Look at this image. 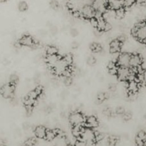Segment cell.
<instances>
[{
	"label": "cell",
	"instance_id": "obj_1",
	"mask_svg": "<svg viewBox=\"0 0 146 146\" xmlns=\"http://www.w3.org/2000/svg\"><path fill=\"white\" fill-rule=\"evenodd\" d=\"M81 141H84L87 146L96 145V135L95 132L92 131L90 128H85L81 136Z\"/></svg>",
	"mask_w": 146,
	"mask_h": 146
},
{
	"label": "cell",
	"instance_id": "obj_2",
	"mask_svg": "<svg viewBox=\"0 0 146 146\" xmlns=\"http://www.w3.org/2000/svg\"><path fill=\"white\" fill-rule=\"evenodd\" d=\"M86 120L83 114L80 112L75 111L69 115V121L73 125H83L84 123H86Z\"/></svg>",
	"mask_w": 146,
	"mask_h": 146
},
{
	"label": "cell",
	"instance_id": "obj_3",
	"mask_svg": "<svg viewBox=\"0 0 146 146\" xmlns=\"http://www.w3.org/2000/svg\"><path fill=\"white\" fill-rule=\"evenodd\" d=\"M131 54L128 53L124 52L119 54L116 62L118 66L123 67H130V61H131Z\"/></svg>",
	"mask_w": 146,
	"mask_h": 146
},
{
	"label": "cell",
	"instance_id": "obj_4",
	"mask_svg": "<svg viewBox=\"0 0 146 146\" xmlns=\"http://www.w3.org/2000/svg\"><path fill=\"white\" fill-rule=\"evenodd\" d=\"M131 74V68L129 67H123L119 66L118 70V79L121 81H127L129 79V77Z\"/></svg>",
	"mask_w": 146,
	"mask_h": 146
},
{
	"label": "cell",
	"instance_id": "obj_5",
	"mask_svg": "<svg viewBox=\"0 0 146 146\" xmlns=\"http://www.w3.org/2000/svg\"><path fill=\"white\" fill-rule=\"evenodd\" d=\"M81 16L86 19H91L95 17L96 15V10L93 7L92 5H89V4H86L84 6L81 10Z\"/></svg>",
	"mask_w": 146,
	"mask_h": 146
},
{
	"label": "cell",
	"instance_id": "obj_6",
	"mask_svg": "<svg viewBox=\"0 0 146 146\" xmlns=\"http://www.w3.org/2000/svg\"><path fill=\"white\" fill-rule=\"evenodd\" d=\"M14 92V85L9 84L2 86L1 88V94L4 98H13Z\"/></svg>",
	"mask_w": 146,
	"mask_h": 146
},
{
	"label": "cell",
	"instance_id": "obj_7",
	"mask_svg": "<svg viewBox=\"0 0 146 146\" xmlns=\"http://www.w3.org/2000/svg\"><path fill=\"white\" fill-rule=\"evenodd\" d=\"M108 4V0H94L92 6L96 11L104 14L106 11Z\"/></svg>",
	"mask_w": 146,
	"mask_h": 146
},
{
	"label": "cell",
	"instance_id": "obj_8",
	"mask_svg": "<svg viewBox=\"0 0 146 146\" xmlns=\"http://www.w3.org/2000/svg\"><path fill=\"white\" fill-rule=\"evenodd\" d=\"M68 66H68V64L62 58V59H60L58 61V63L56 64V66L53 68V69H54L55 74H58V75H62L63 73L68 68Z\"/></svg>",
	"mask_w": 146,
	"mask_h": 146
},
{
	"label": "cell",
	"instance_id": "obj_9",
	"mask_svg": "<svg viewBox=\"0 0 146 146\" xmlns=\"http://www.w3.org/2000/svg\"><path fill=\"white\" fill-rule=\"evenodd\" d=\"M122 44L119 40L117 39L113 40L110 44V51L112 54H115V53H119L121 51V48H122Z\"/></svg>",
	"mask_w": 146,
	"mask_h": 146
},
{
	"label": "cell",
	"instance_id": "obj_10",
	"mask_svg": "<svg viewBox=\"0 0 146 146\" xmlns=\"http://www.w3.org/2000/svg\"><path fill=\"white\" fill-rule=\"evenodd\" d=\"M143 60L141 56L136 54L131 55V61H130V67L137 68V67L141 66Z\"/></svg>",
	"mask_w": 146,
	"mask_h": 146
},
{
	"label": "cell",
	"instance_id": "obj_11",
	"mask_svg": "<svg viewBox=\"0 0 146 146\" xmlns=\"http://www.w3.org/2000/svg\"><path fill=\"white\" fill-rule=\"evenodd\" d=\"M108 7L111 9L117 10L124 7L123 0H108Z\"/></svg>",
	"mask_w": 146,
	"mask_h": 146
},
{
	"label": "cell",
	"instance_id": "obj_12",
	"mask_svg": "<svg viewBox=\"0 0 146 146\" xmlns=\"http://www.w3.org/2000/svg\"><path fill=\"white\" fill-rule=\"evenodd\" d=\"M19 43L21 45L24 46H32L33 44H34V40L31 36L29 35H24L20 38Z\"/></svg>",
	"mask_w": 146,
	"mask_h": 146
},
{
	"label": "cell",
	"instance_id": "obj_13",
	"mask_svg": "<svg viewBox=\"0 0 146 146\" xmlns=\"http://www.w3.org/2000/svg\"><path fill=\"white\" fill-rule=\"evenodd\" d=\"M61 59L60 57L57 54H54V55H47L46 57V61L48 64V65L50 67L54 68L56 66V64L58 63V61Z\"/></svg>",
	"mask_w": 146,
	"mask_h": 146
},
{
	"label": "cell",
	"instance_id": "obj_14",
	"mask_svg": "<svg viewBox=\"0 0 146 146\" xmlns=\"http://www.w3.org/2000/svg\"><path fill=\"white\" fill-rule=\"evenodd\" d=\"M134 37L138 38L139 41H143L146 38V25L138 27V30Z\"/></svg>",
	"mask_w": 146,
	"mask_h": 146
},
{
	"label": "cell",
	"instance_id": "obj_15",
	"mask_svg": "<svg viewBox=\"0 0 146 146\" xmlns=\"http://www.w3.org/2000/svg\"><path fill=\"white\" fill-rule=\"evenodd\" d=\"M46 128L42 125H38L34 130V134H35L36 137L40 139L42 138H45L46 133Z\"/></svg>",
	"mask_w": 146,
	"mask_h": 146
},
{
	"label": "cell",
	"instance_id": "obj_16",
	"mask_svg": "<svg viewBox=\"0 0 146 146\" xmlns=\"http://www.w3.org/2000/svg\"><path fill=\"white\" fill-rule=\"evenodd\" d=\"M86 126L88 127V128H95L98 126V121L95 116L91 115V116L88 117L86 118Z\"/></svg>",
	"mask_w": 146,
	"mask_h": 146
},
{
	"label": "cell",
	"instance_id": "obj_17",
	"mask_svg": "<svg viewBox=\"0 0 146 146\" xmlns=\"http://www.w3.org/2000/svg\"><path fill=\"white\" fill-rule=\"evenodd\" d=\"M139 88V84L134 80V81H131L128 84V90L129 93L132 94H137Z\"/></svg>",
	"mask_w": 146,
	"mask_h": 146
},
{
	"label": "cell",
	"instance_id": "obj_18",
	"mask_svg": "<svg viewBox=\"0 0 146 146\" xmlns=\"http://www.w3.org/2000/svg\"><path fill=\"white\" fill-rule=\"evenodd\" d=\"M85 128L82 126V125H74V128L72 129V134L75 138H81L83 132H84Z\"/></svg>",
	"mask_w": 146,
	"mask_h": 146
},
{
	"label": "cell",
	"instance_id": "obj_19",
	"mask_svg": "<svg viewBox=\"0 0 146 146\" xmlns=\"http://www.w3.org/2000/svg\"><path fill=\"white\" fill-rule=\"evenodd\" d=\"M56 137V134L54 130L51 129H47L46 130V133L45 139L48 141H51Z\"/></svg>",
	"mask_w": 146,
	"mask_h": 146
},
{
	"label": "cell",
	"instance_id": "obj_20",
	"mask_svg": "<svg viewBox=\"0 0 146 146\" xmlns=\"http://www.w3.org/2000/svg\"><path fill=\"white\" fill-rule=\"evenodd\" d=\"M106 20L104 18V17H101V18L98 19V27L97 29L100 31H105L106 26Z\"/></svg>",
	"mask_w": 146,
	"mask_h": 146
},
{
	"label": "cell",
	"instance_id": "obj_21",
	"mask_svg": "<svg viewBox=\"0 0 146 146\" xmlns=\"http://www.w3.org/2000/svg\"><path fill=\"white\" fill-rule=\"evenodd\" d=\"M125 15V9L122 7V8L119 9L115 10V18L118 19H121L123 18Z\"/></svg>",
	"mask_w": 146,
	"mask_h": 146
},
{
	"label": "cell",
	"instance_id": "obj_22",
	"mask_svg": "<svg viewBox=\"0 0 146 146\" xmlns=\"http://www.w3.org/2000/svg\"><path fill=\"white\" fill-rule=\"evenodd\" d=\"M90 48L91 49V51L95 53H100L103 51L102 46L100 44H96V43H94V44H91Z\"/></svg>",
	"mask_w": 146,
	"mask_h": 146
},
{
	"label": "cell",
	"instance_id": "obj_23",
	"mask_svg": "<svg viewBox=\"0 0 146 146\" xmlns=\"http://www.w3.org/2000/svg\"><path fill=\"white\" fill-rule=\"evenodd\" d=\"M46 51L47 55H54V54H57L58 49L56 47L54 46H49L46 48Z\"/></svg>",
	"mask_w": 146,
	"mask_h": 146
},
{
	"label": "cell",
	"instance_id": "obj_24",
	"mask_svg": "<svg viewBox=\"0 0 146 146\" xmlns=\"http://www.w3.org/2000/svg\"><path fill=\"white\" fill-rule=\"evenodd\" d=\"M18 9L20 11H21V12L27 11V9H28V4H27V3L26 2V1H21L19 3Z\"/></svg>",
	"mask_w": 146,
	"mask_h": 146
},
{
	"label": "cell",
	"instance_id": "obj_25",
	"mask_svg": "<svg viewBox=\"0 0 146 146\" xmlns=\"http://www.w3.org/2000/svg\"><path fill=\"white\" fill-rule=\"evenodd\" d=\"M35 101H36V100L32 99V98L27 96L25 98H24V104H25L26 106H33V105L34 104Z\"/></svg>",
	"mask_w": 146,
	"mask_h": 146
},
{
	"label": "cell",
	"instance_id": "obj_26",
	"mask_svg": "<svg viewBox=\"0 0 146 146\" xmlns=\"http://www.w3.org/2000/svg\"><path fill=\"white\" fill-rule=\"evenodd\" d=\"M19 81V76L17 74H11L9 77V83L15 86Z\"/></svg>",
	"mask_w": 146,
	"mask_h": 146
},
{
	"label": "cell",
	"instance_id": "obj_27",
	"mask_svg": "<svg viewBox=\"0 0 146 146\" xmlns=\"http://www.w3.org/2000/svg\"><path fill=\"white\" fill-rule=\"evenodd\" d=\"M63 59L68 64V66H70L73 63V56L71 54H66V55H65L64 58H63Z\"/></svg>",
	"mask_w": 146,
	"mask_h": 146
},
{
	"label": "cell",
	"instance_id": "obj_28",
	"mask_svg": "<svg viewBox=\"0 0 146 146\" xmlns=\"http://www.w3.org/2000/svg\"><path fill=\"white\" fill-rule=\"evenodd\" d=\"M106 99V96L105 93H99V94L97 95L96 100L98 103H102L104 100Z\"/></svg>",
	"mask_w": 146,
	"mask_h": 146
},
{
	"label": "cell",
	"instance_id": "obj_29",
	"mask_svg": "<svg viewBox=\"0 0 146 146\" xmlns=\"http://www.w3.org/2000/svg\"><path fill=\"white\" fill-rule=\"evenodd\" d=\"M36 143V140L34 138H30L27 139L25 142V146H34Z\"/></svg>",
	"mask_w": 146,
	"mask_h": 146
},
{
	"label": "cell",
	"instance_id": "obj_30",
	"mask_svg": "<svg viewBox=\"0 0 146 146\" xmlns=\"http://www.w3.org/2000/svg\"><path fill=\"white\" fill-rule=\"evenodd\" d=\"M136 1L137 0H123L124 7H126V8L131 7V6L133 5Z\"/></svg>",
	"mask_w": 146,
	"mask_h": 146
},
{
	"label": "cell",
	"instance_id": "obj_31",
	"mask_svg": "<svg viewBox=\"0 0 146 146\" xmlns=\"http://www.w3.org/2000/svg\"><path fill=\"white\" fill-rule=\"evenodd\" d=\"M122 118L124 121H129V120L132 118V114H131V113L129 112V111H125V112L122 115Z\"/></svg>",
	"mask_w": 146,
	"mask_h": 146
},
{
	"label": "cell",
	"instance_id": "obj_32",
	"mask_svg": "<svg viewBox=\"0 0 146 146\" xmlns=\"http://www.w3.org/2000/svg\"><path fill=\"white\" fill-rule=\"evenodd\" d=\"M27 96L29 97V98H32V99L36 100L37 98H38V94H37V92L35 91V90H34V91H30V92L28 94V95H27Z\"/></svg>",
	"mask_w": 146,
	"mask_h": 146
},
{
	"label": "cell",
	"instance_id": "obj_33",
	"mask_svg": "<svg viewBox=\"0 0 146 146\" xmlns=\"http://www.w3.org/2000/svg\"><path fill=\"white\" fill-rule=\"evenodd\" d=\"M63 82H64V85L66 86H69L72 84V78H71V76L69 77H64V80H63Z\"/></svg>",
	"mask_w": 146,
	"mask_h": 146
},
{
	"label": "cell",
	"instance_id": "obj_34",
	"mask_svg": "<svg viewBox=\"0 0 146 146\" xmlns=\"http://www.w3.org/2000/svg\"><path fill=\"white\" fill-rule=\"evenodd\" d=\"M95 135H96V142H100V141H101L104 138V135L102 133L95 132Z\"/></svg>",
	"mask_w": 146,
	"mask_h": 146
},
{
	"label": "cell",
	"instance_id": "obj_35",
	"mask_svg": "<svg viewBox=\"0 0 146 146\" xmlns=\"http://www.w3.org/2000/svg\"><path fill=\"white\" fill-rule=\"evenodd\" d=\"M96 63V58H94V56H92L88 57V59H87V64H88V65L91 66H94Z\"/></svg>",
	"mask_w": 146,
	"mask_h": 146
},
{
	"label": "cell",
	"instance_id": "obj_36",
	"mask_svg": "<svg viewBox=\"0 0 146 146\" xmlns=\"http://www.w3.org/2000/svg\"><path fill=\"white\" fill-rule=\"evenodd\" d=\"M50 6H51V7L53 9L56 10L58 9L59 4H58V2L56 1V0H52V1L50 2Z\"/></svg>",
	"mask_w": 146,
	"mask_h": 146
},
{
	"label": "cell",
	"instance_id": "obj_37",
	"mask_svg": "<svg viewBox=\"0 0 146 146\" xmlns=\"http://www.w3.org/2000/svg\"><path fill=\"white\" fill-rule=\"evenodd\" d=\"M137 136L141 138V139H142L143 141H145L146 140V133L144 131H139Z\"/></svg>",
	"mask_w": 146,
	"mask_h": 146
},
{
	"label": "cell",
	"instance_id": "obj_38",
	"mask_svg": "<svg viewBox=\"0 0 146 146\" xmlns=\"http://www.w3.org/2000/svg\"><path fill=\"white\" fill-rule=\"evenodd\" d=\"M91 26H92L93 27H94V28H97V27H98V19H97L96 18H95V17H94V18L91 19Z\"/></svg>",
	"mask_w": 146,
	"mask_h": 146
},
{
	"label": "cell",
	"instance_id": "obj_39",
	"mask_svg": "<svg viewBox=\"0 0 146 146\" xmlns=\"http://www.w3.org/2000/svg\"><path fill=\"white\" fill-rule=\"evenodd\" d=\"M70 34L72 37H76L78 35V31L76 29L73 28L70 30Z\"/></svg>",
	"mask_w": 146,
	"mask_h": 146
},
{
	"label": "cell",
	"instance_id": "obj_40",
	"mask_svg": "<svg viewBox=\"0 0 146 146\" xmlns=\"http://www.w3.org/2000/svg\"><path fill=\"white\" fill-rule=\"evenodd\" d=\"M115 112H116L117 114H120V115H123V114L125 112V108H124L123 107L119 106V107H118V108H116V110H115Z\"/></svg>",
	"mask_w": 146,
	"mask_h": 146
},
{
	"label": "cell",
	"instance_id": "obj_41",
	"mask_svg": "<svg viewBox=\"0 0 146 146\" xmlns=\"http://www.w3.org/2000/svg\"><path fill=\"white\" fill-rule=\"evenodd\" d=\"M135 143H136L137 146H143V145L144 141L140 138H138V136H136V138H135Z\"/></svg>",
	"mask_w": 146,
	"mask_h": 146
},
{
	"label": "cell",
	"instance_id": "obj_42",
	"mask_svg": "<svg viewBox=\"0 0 146 146\" xmlns=\"http://www.w3.org/2000/svg\"><path fill=\"white\" fill-rule=\"evenodd\" d=\"M103 113H104L106 116L108 117V116H111V115H112V111H111V110L110 109V108H106V109L104 110V112H103Z\"/></svg>",
	"mask_w": 146,
	"mask_h": 146
},
{
	"label": "cell",
	"instance_id": "obj_43",
	"mask_svg": "<svg viewBox=\"0 0 146 146\" xmlns=\"http://www.w3.org/2000/svg\"><path fill=\"white\" fill-rule=\"evenodd\" d=\"M118 67H117V68L108 69V71H109V73L111 74V75H117V74H118Z\"/></svg>",
	"mask_w": 146,
	"mask_h": 146
},
{
	"label": "cell",
	"instance_id": "obj_44",
	"mask_svg": "<svg viewBox=\"0 0 146 146\" xmlns=\"http://www.w3.org/2000/svg\"><path fill=\"white\" fill-rule=\"evenodd\" d=\"M118 39L119 40L121 43L125 42V40H126V36H125L124 34H121V35H120L118 37Z\"/></svg>",
	"mask_w": 146,
	"mask_h": 146
},
{
	"label": "cell",
	"instance_id": "obj_45",
	"mask_svg": "<svg viewBox=\"0 0 146 146\" xmlns=\"http://www.w3.org/2000/svg\"><path fill=\"white\" fill-rule=\"evenodd\" d=\"M57 31H58V29H57L56 27H51V28H50V32H51V34H52V35H55L57 33Z\"/></svg>",
	"mask_w": 146,
	"mask_h": 146
},
{
	"label": "cell",
	"instance_id": "obj_46",
	"mask_svg": "<svg viewBox=\"0 0 146 146\" xmlns=\"http://www.w3.org/2000/svg\"><path fill=\"white\" fill-rule=\"evenodd\" d=\"M35 91H36L37 94H38V96H40L41 94V93H42V91H43V87L41 86H38L36 88Z\"/></svg>",
	"mask_w": 146,
	"mask_h": 146
},
{
	"label": "cell",
	"instance_id": "obj_47",
	"mask_svg": "<svg viewBox=\"0 0 146 146\" xmlns=\"http://www.w3.org/2000/svg\"><path fill=\"white\" fill-rule=\"evenodd\" d=\"M75 146H87L86 143L83 141H78L76 142Z\"/></svg>",
	"mask_w": 146,
	"mask_h": 146
},
{
	"label": "cell",
	"instance_id": "obj_48",
	"mask_svg": "<svg viewBox=\"0 0 146 146\" xmlns=\"http://www.w3.org/2000/svg\"><path fill=\"white\" fill-rule=\"evenodd\" d=\"M109 90L113 93L115 92V91H116V86L113 84H111V85L109 86Z\"/></svg>",
	"mask_w": 146,
	"mask_h": 146
},
{
	"label": "cell",
	"instance_id": "obj_49",
	"mask_svg": "<svg viewBox=\"0 0 146 146\" xmlns=\"http://www.w3.org/2000/svg\"><path fill=\"white\" fill-rule=\"evenodd\" d=\"M111 29H112V26H111V24H110V23L107 22L106 26V28H105V31H109Z\"/></svg>",
	"mask_w": 146,
	"mask_h": 146
},
{
	"label": "cell",
	"instance_id": "obj_50",
	"mask_svg": "<svg viewBox=\"0 0 146 146\" xmlns=\"http://www.w3.org/2000/svg\"><path fill=\"white\" fill-rule=\"evenodd\" d=\"M78 46H79V44H78V43L76 42V41H74V42H72V44H71V47H72V48H74V49H76V48H78Z\"/></svg>",
	"mask_w": 146,
	"mask_h": 146
},
{
	"label": "cell",
	"instance_id": "obj_51",
	"mask_svg": "<svg viewBox=\"0 0 146 146\" xmlns=\"http://www.w3.org/2000/svg\"><path fill=\"white\" fill-rule=\"evenodd\" d=\"M23 128H24L25 131H28V130L30 128L29 123H25L23 124Z\"/></svg>",
	"mask_w": 146,
	"mask_h": 146
},
{
	"label": "cell",
	"instance_id": "obj_52",
	"mask_svg": "<svg viewBox=\"0 0 146 146\" xmlns=\"http://www.w3.org/2000/svg\"><path fill=\"white\" fill-rule=\"evenodd\" d=\"M11 104H12V105H14V106H16V105H17V104H18V101H17V98H11Z\"/></svg>",
	"mask_w": 146,
	"mask_h": 146
},
{
	"label": "cell",
	"instance_id": "obj_53",
	"mask_svg": "<svg viewBox=\"0 0 146 146\" xmlns=\"http://www.w3.org/2000/svg\"><path fill=\"white\" fill-rule=\"evenodd\" d=\"M143 84L146 86V70L143 71Z\"/></svg>",
	"mask_w": 146,
	"mask_h": 146
},
{
	"label": "cell",
	"instance_id": "obj_54",
	"mask_svg": "<svg viewBox=\"0 0 146 146\" xmlns=\"http://www.w3.org/2000/svg\"><path fill=\"white\" fill-rule=\"evenodd\" d=\"M67 96H68V92L66 91H64L61 93V97L63 98H66L67 97Z\"/></svg>",
	"mask_w": 146,
	"mask_h": 146
},
{
	"label": "cell",
	"instance_id": "obj_55",
	"mask_svg": "<svg viewBox=\"0 0 146 146\" xmlns=\"http://www.w3.org/2000/svg\"><path fill=\"white\" fill-rule=\"evenodd\" d=\"M137 2H138L139 4L146 5V0H137Z\"/></svg>",
	"mask_w": 146,
	"mask_h": 146
},
{
	"label": "cell",
	"instance_id": "obj_56",
	"mask_svg": "<svg viewBox=\"0 0 146 146\" xmlns=\"http://www.w3.org/2000/svg\"><path fill=\"white\" fill-rule=\"evenodd\" d=\"M39 32H40V34H41V36H46L47 34L46 31H44V30H41Z\"/></svg>",
	"mask_w": 146,
	"mask_h": 146
},
{
	"label": "cell",
	"instance_id": "obj_57",
	"mask_svg": "<svg viewBox=\"0 0 146 146\" xmlns=\"http://www.w3.org/2000/svg\"><path fill=\"white\" fill-rule=\"evenodd\" d=\"M66 146H74V145H71V144H70V143H68V144H67V145H66Z\"/></svg>",
	"mask_w": 146,
	"mask_h": 146
},
{
	"label": "cell",
	"instance_id": "obj_58",
	"mask_svg": "<svg viewBox=\"0 0 146 146\" xmlns=\"http://www.w3.org/2000/svg\"><path fill=\"white\" fill-rule=\"evenodd\" d=\"M143 146H146V140L145 141H144V143H143Z\"/></svg>",
	"mask_w": 146,
	"mask_h": 146
},
{
	"label": "cell",
	"instance_id": "obj_59",
	"mask_svg": "<svg viewBox=\"0 0 146 146\" xmlns=\"http://www.w3.org/2000/svg\"><path fill=\"white\" fill-rule=\"evenodd\" d=\"M0 1H1V2H4V1H7V0H0Z\"/></svg>",
	"mask_w": 146,
	"mask_h": 146
},
{
	"label": "cell",
	"instance_id": "obj_60",
	"mask_svg": "<svg viewBox=\"0 0 146 146\" xmlns=\"http://www.w3.org/2000/svg\"><path fill=\"white\" fill-rule=\"evenodd\" d=\"M143 42H144V43H145V44H146V38H145V40H144V41H143Z\"/></svg>",
	"mask_w": 146,
	"mask_h": 146
},
{
	"label": "cell",
	"instance_id": "obj_61",
	"mask_svg": "<svg viewBox=\"0 0 146 146\" xmlns=\"http://www.w3.org/2000/svg\"><path fill=\"white\" fill-rule=\"evenodd\" d=\"M1 146H6V145H3V144H1Z\"/></svg>",
	"mask_w": 146,
	"mask_h": 146
},
{
	"label": "cell",
	"instance_id": "obj_62",
	"mask_svg": "<svg viewBox=\"0 0 146 146\" xmlns=\"http://www.w3.org/2000/svg\"><path fill=\"white\" fill-rule=\"evenodd\" d=\"M55 146H56V145H55Z\"/></svg>",
	"mask_w": 146,
	"mask_h": 146
}]
</instances>
